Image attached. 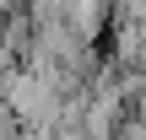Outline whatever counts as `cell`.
<instances>
[{
  "instance_id": "obj_1",
  "label": "cell",
  "mask_w": 146,
  "mask_h": 140,
  "mask_svg": "<svg viewBox=\"0 0 146 140\" xmlns=\"http://www.w3.org/2000/svg\"><path fill=\"white\" fill-rule=\"evenodd\" d=\"M108 5L114 0H65V27L76 38H98L108 27Z\"/></svg>"
}]
</instances>
